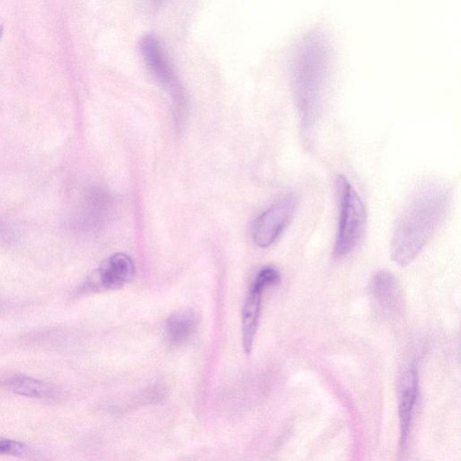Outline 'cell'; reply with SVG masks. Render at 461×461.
Wrapping results in <instances>:
<instances>
[{
	"label": "cell",
	"instance_id": "obj_6",
	"mask_svg": "<svg viewBox=\"0 0 461 461\" xmlns=\"http://www.w3.org/2000/svg\"><path fill=\"white\" fill-rule=\"evenodd\" d=\"M140 46L146 65L154 76L156 81L171 91L178 108L182 106L184 102L182 91L178 85L173 68L160 40L152 34H147L142 38Z\"/></svg>",
	"mask_w": 461,
	"mask_h": 461
},
{
	"label": "cell",
	"instance_id": "obj_10",
	"mask_svg": "<svg viewBox=\"0 0 461 461\" xmlns=\"http://www.w3.org/2000/svg\"><path fill=\"white\" fill-rule=\"evenodd\" d=\"M264 289L252 284L249 294L244 303L241 313V329H243V345L244 351L250 354L253 347L258 324H259L262 298Z\"/></svg>",
	"mask_w": 461,
	"mask_h": 461
},
{
	"label": "cell",
	"instance_id": "obj_4",
	"mask_svg": "<svg viewBox=\"0 0 461 461\" xmlns=\"http://www.w3.org/2000/svg\"><path fill=\"white\" fill-rule=\"evenodd\" d=\"M135 274V267L133 260L123 253H116L104 260L86 279L81 286L82 293H96L114 290L131 282Z\"/></svg>",
	"mask_w": 461,
	"mask_h": 461
},
{
	"label": "cell",
	"instance_id": "obj_5",
	"mask_svg": "<svg viewBox=\"0 0 461 461\" xmlns=\"http://www.w3.org/2000/svg\"><path fill=\"white\" fill-rule=\"evenodd\" d=\"M298 208V200L288 195L270 206L258 218L253 230V240L257 246H272L293 219Z\"/></svg>",
	"mask_w": 461,
	"mask_h": 461
},
{
	"label": "cell",
	"instance_id": "obj_2",
	"mask_svg": "<svg viewBox=\"0 0 461 461\" xmlns=\"http://www.w3.org/2000/svg\"><path fill=\"white\" fill-rule=\"evenodd\" d=\"M448 195L443 189L429 187L415 196L396 222L390 254L400 267L412 263L430 241L446 214Z\"/></svg>",
	"mask_w": 461,
	"mask_h": 461
},
{
	"label": "cell",
	"instance_id": "obj_3",
	"mask_svg": "<svg viewBox=\"0 0 461 461\" xmlns=\"http://www.w3.org/2000/svg\"><path fill=\"white\" fill-rule=\"evenodd\" d=\"M335 187L340 218L333 255L336 260H342L361 240L367 222V212L361 196L345 176L336 177Z\"/></svg>",
	"mask_w": 461,
	"mask_h": 461
},
{
	"label": "cell",
	"instance_id": "obj_11",
	"mask_svg": "<svg viewBox=\"0 0 461 461\" xmlns=\"http://www.w3.org/2000/svg\"><path fill=\"white\" fill-rule=\"evenodd\" d=\"M199 318L192 309L176 312L168 318L166 337L171 345H180L192 337L198 326Z\"/></svg>",
	"mask_w": 461,
	"mask_h": 461
},
{
	"label": "cell",
	"instance_id": "obj_7",
	"mask_svg": "<svg viewBox=\"0 0 461 461\" xmlns=\"http://www.w3.org/2000/svg\"><path fill=\"white\" fill-rule=\"evenodd\" d=\"M372 300L377 309L384 316L395 318L402 314L405 307V298L401 284L396 276L380 270L375 273L370 284Z\"/></svg>",
	"mask_w": 461,
	"mask_h": 461
},
{
	"label": "cell",
	"instance_id": "obj_8",
	"mask_svg": "<svg viewBox=\"0 0 461 461\" xmlns=\"http://www.w3.org/2000/svg\"><path fill=\"white\" fill-rule=\"evenodd\" d=\"M419 374L417 361L410 362L403 370L400 380L399 422L400 443L401 448L406 446L410 426H411L413 410L418 399Z\"/></svg>",
	"mask_w": 461,
	"mask_h": 461
},
{
	"label": "cell",
	"instance_id": "obj_13",
	"mask_svg": "<svg viewBox=\"0 0 461 461\" xmlns=\"http://www.w3.org/2000/svg\"><path fill=\"white\" fill-rule=\"evenodd\" d=\"M279 281H281V273L274 267L269 266L258 272L253 283L265 290V289L278 284Z\"/></svg>",
	"mask_w": 461,
	"mask_h": 461
},
{
	"label": "cell",
	"instance_id": "obj_9",
	"mask_svg": "<svg viewBox=\"0 0 461 461\" xmlns=\"http://www.w3.org/2000/svg\"><path fill=\"white\" fill-rule=\"evenodd\" d=\"M1 385L6 389L28 399L56 401L60 397V391L53 385L24 375H15L6 378Z\"/></svg>",
	"mask_w": 461,
	"mask_h": 461
},
{
	"label": "cell",
	"instance_id": "obj_1",
	"mask_svg": "<svg viewBox=\"0 0 461 461\" xmlns=\"http://www.w3.org/2000/svg\"><path fill=\"white\" fill-rule=\"evenodd\" d=\"M330 46L326 37L313 32L302 38L292 59V86L302 130L316 123L328 79Z\"/></svg>",
	"mask_w": 461,
	"mask_h": 461
},
{
	"label": "cell",
	"instance_id": "obj_12",
	"mask_svg": "<svg viewBox=\"0 0 461 461\" xmlns=\"http://www.w3.org/2000/svg\"><path fill=\"white\" fill-rule=\"evenodd\" d=\"M0 455L18 457H31L34 455L33 450L27 444L11 439L0 438Z\"/></svg>",
	"mask_w": 461,
	"mask_h": 461
}]
</instances>
